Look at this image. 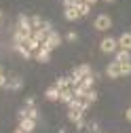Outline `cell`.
<instances>
[{
    "label": "cell",
    "instance_id": "cell-14",
    "mask_svg": "<svg viewBox=\"0 0 131 133\" xmlns=\"http://www.w3.org/2000/svg\"><path fill=\"white\" fill-rule=\"evenodd\" d=\"M44 95H47V99H51V102H59V89H57L55 85H53V87H49Z\"/></svg>",
    "mask_w": 131,
    "mask_h": 133
},
{
    "label": "cell",
    "instance_id": "cell-26",
    "mask_svg": "<svg viewBox=\"0 0 131 133\" xmlns=\"http://www.w3.org/2000/svg\"><path fill=\"white\" fill-rule=\"evenodd\" d=\"M42 30H44V32H53V23H51V21H44V23H42Z\"/></svg>",
    "mask_w": 131,
    "mask_h": 133
},
{
    "label": "cell",
    "instance_id": "cell-34",
    "mask_svg": "<svg viewBox=\"0 0 131 133\" xmlns=\"http://www.w3.org/2000/svg\"><path fill=\"white\" fill-rule=\"evenodd\" d=\"M0 17H2V11H0Z\"/></svg>",
    "mask_w": 131,
    "mask_h": 133
},
{
    "label": "cell",
    "instance_id": "cell-1",
    "mask_svg": "<svg viewBox=\"0 0 131 133\" xmlns=\"http://www.w3.org/2000/svg\"><path fill=\"white\" fill-rule=\"evenodd\" d=\"M93 25H95V30L106 32V30L112 28V17H110V15H106V13H102V15H97V17H95Z\"/></svg>",
    "mask_w": 131,
    "mask_h": 133
},
{
    "label": "cell",
    "instance_id": "cell-27",
    "mask_svg": "<svg viewBox=\"0 0 131 133\" xmlns=\"http://www.w3.org/2000/svg\"><path fill=\"white\" fill-rule=\"evenodd\" d=\"M17 116H19V118H28V106H25V108H21V110L17 112Z\"/></svg>",
    "mask_w": 131,
    "mask_h": 133
},
{
    "label": "cell",
    "instance_id": "cell-5",
    "mask_svg": "<svg viewBox=\"0 0 131 133\" xmlns=\"http://www.w3.org/2000/svg\"><path fill=\"white\" fill-rule=\"evenodd\" d=\"M32 57H34L38 63H47L49 59H51V51H49V49H44V46H40L38 51H34V53H32Z\"/></svg>",
    "mask_w": 131,
    "mask_h": 133
},
{
    "label": "cell",
    "instance_id": "cell-16",
    "mask_svg": "<svg viewBox=\"0 0 131 133\" xmlns=\"http://www.w3.org/2000/svg\"><path fill=\"white\" fill-rule=\"evenodd\" d=\"M30 23H32V30H40L42 23H44V19L40 17V15H32V17H30Z\"/></svg>",
    "mask_w": 131,
    "mask_h": 133
},
{
    "label": "cell",
    "instance_id": "cell-9",
    "mask_svg": "<svg viewBox=\"0 0 131 133\" xmlns=\"http://www.w3.org/2000/svg\"><path fill=\"white\" fill-rule=\"evenodd\" d=\"M83 114H85V112L78 110V108H68V121L76 125L78 121H83Z\"/></svg>",
    "mask_w": 131,
    "mask_h": 133
},
{
    "label": "cell",
    "instance_id": "cell-13",
    "mask_svg": "<svg viewBox=\"0 0 131 133\" xmlns=\"http://www.w3.org/2000/svg\"><path fill=\"white\" fill-rule=\"evenodd\" d=\"M15 51H17L23 59H32V51H30L25 44H15Z\"/></svg>",
    "mask_w": 131,
    "mask_h": 133
},
{
    "label": "cell",
    "instance_id": "cell-20",
    "mask_svg": "<svg viewBox=\"0 0 131 133\" xmlns=\"http://www.w3.org/2000/svg\"><path fill=\"white\" fill-rule=\"evenodd\" d=\"M25 46L30 49L32 53H34V51H38V49H40V42H38L36 38H32V36H30V38H28V42H25Z\"/></svg>",
    "mask_w": 131,
    "mask_h": 133
},
{
    "label": "cell",
    "instance_id": "cell-19",
    "mask_svg": "<svg viewBox=\"0 0 131 133\" xmlns=\"http://www.w3.org/2000/svg\"><path fill=\"white\" fill-rule=\"evenodd\" d=\"M6 87L9 89H13V91H19L23 85H21V78H11L9 82H6Z\"/></svg>",
    "mask_w": 131,
    "mask_h": 133
},
{
    "label": "cell",
    "instance_id": "cell-24",
    "mask_svg": "<svg viewBox=\"0 0 131 133\" xmlns=\"http://www.w3.org/2000/svg\"><path fill=\"white\" fill-rule=\"evenodd\" d=\"M28 118H38V108L36 106H28Z\"/></svg>",
    "mask_w": 131,
    "mask_h": 133
},
{
    "label": "cell",
    "instance_id": "cell-7",
    "mask_svg": "<svg viewBox=\"0 0 131 133\" xmlns=\"http://www.w3.org/2000/svg\"><path fill=\"white\" fill-rule=\"evenodd\" d=\"M19 129H23L25 133H34L36 121H34V118H19Z\"/></svg>",
    "mask_w": 131,
    "mask_h": 133
},
{
    "label": "cell",
    "instance_id": "cell-12",
    "mask_svg": "<svg viewBox=\"0 0 131 133\" xmlns=\"http://www.w3.org/2000/svg\"><path fill=\"white\" fill-rule=\"evenodd\" d=\"M116 63H125V61H131V51H125V49H119L116 51Z\"/></svg>",
    "mask_w": 131,
    "mask_h": 133
},
{
    "label": "cell",
    "instance_id": "cell-17",
    "mask_svg": "<svg viewBox=\"0 0 131 133\" xmlns=\"http://www.w3.org/2000/svg\"><path fill=\"white\" fill-rule=\"evenodd\" d=\"M47 36H49V32H44L42 28H40V30H34V32H32V38H36V40H38L40 44H42V42L47 40Z\"/></svg>",
    "mask_w": 131,
    "mask_h": 133
},
{
    "label": "cell",
    "instance_id": "cell-2",
    "mask_svg": "<svg viewBox=\"0 0 131 133\" xmlns=\"http://www.w3.org/2000/svg\"><path fill=\"white\" fill-rule=\"evenodd\" d=\"M61 44V36L57 34V32L53 30V32H49V36H47V40L40 44V46H44V49H49V51H53V49H57Z\"/></svg>",
    "mask_w": 131,
    "mask_h": 133
},
{
    "label": "cell",
    "instance_id": "cell-30",
    "mask_svg": "<svg viewBox=\"0 0 131 133\" xmlns=\"http://www.w3.org/2000/svg\"><path fill=\"white\" fill-rule=\"evenodd\" d=\"M25 106H34V97H28L25 99Z\"/></svg>",
    "mask_w": 131,
    "mask_h": 133
},
{
    "label": "cell",
    "instance_id": "cell-8",
    "mask_svg": "<svg viewBox=\"0 0 131 133\" xmlns=\"http://www.w3.org/2000/svg\"><path fill=\"white\" fill-rule=\"evenodd\" d=\"M63 17L68 19V21H76V19H80V13H78L76 4H74V6H66V9H63Z\"/></svg>",
    "mask_w": 131,
    "mask_h": 133
},
{
    "label": "cell",
    "instance_id": "cell-4",
    "mask_svg": "<svg viewBox=\"0 0 131 133\" xmlns=\"http://www.w3.org/2000/svg\"><path fill=\"white\" fill-rule=\"evenodd\" d=\"M17 30L19 32H25V34H30L32 36V23H30V17L28 15H19V21H17Z\"/></svg>",
    "mask_w": 131,
    "mask_h": 133
},
{
    "label": "cell",
    "instance_id": "cell-3",
    "mask_svg": "<svg viewBox=\"0 0 131 133\" xmlns=\"http://www.w3.org/2000/svg\"><path fill=\"white\" fill-rule=\"evenodd\" d=\"M116 46H119V42H116V38H112V36H106L102 42H100V51L102 53H116Z\"/></svg>",
    "mask_w": 131,
    "mask_h": 133
},
{
    "label": "cell",
    "instance_id": "cell-35",
    "mask_svg": "<svg viewBox=\"0 0 131 133\" xmlns=\"http://www.w3.org/2000/svg\"><path fill=\"white\" fill-rule=\"evenodd\" d=\"M0 74H2V68H0Z\"/></svg>",
    "mask_w": 131,
    "mask_h": 133
},
{
    "label": "cell",
    "instance_id": "cell-25",
    "mask_svg": "<svg viewBox=\"0 0 131 133\" xmlns=\"http://www.w3.org/2000/svg\"><path fill=\"white\" fill-rule=\"evenodd\" d=\"M78 38V34H76V32H68V34H66V40H70V42H74Z\"/></svg>",
    "mask_w": 131,
    "mask_h": 133
},
{
    "label": "cell",
    "instance_id": "cell-21",
    "mask_svg": "<svg viewBox=\"0 0 131 133\" xmlns=\"http://www.w3.org/2000/svg\"><path fill=\"white\" fill-rule=\"evenodd\" d=\"M119 70H121V76H129V74H131V61L119 63Z\"/></svg>",
    "mask_w": 131,
    "mask_h": 133
},
{
    "label": "cell",
    "instance_id": "cell-29",
    "mask_svg": "<svg viewBox=\"0 0 131 133\" xmlns=\"http://www.w3.org/2000/svg\"><path fill=\"white\" fill-rule=\"evenodd\" d=\"M125 118L131 123V108H127V112H125Z\"/></svg>",
    "mask_w": 131,
    "mask_h": 133
},
{
    "label": "cell",
    "instance_id": "cell-11",
    "mask_svg": "<svg viewBox=\"0 0 131 133\" xmlns=\"http://www.w3.org/2000/svg\"><path fill=\"white\" fill-rule=\"evenodd\" d=\"M72 99H74L72 87H68V89H61V91H59V102H63V104H70Z\"/></svg>",
    "mask_w": 131,
    "mask_h": 133
},
{
    "label": "cell",
    "instance_id": "cell-23",
    "mask_svg": "<svg viewBox=\"0 0 131 133\" xmlns=\"http://www.w3.org/2000/svg\"><path fill=\"white\" fill-rule=\"evenodd\" d=\"M95 99H97V93H95L93 89H91V91H87V95H85V102H87L89 106H91V104L95 102Z\"/></svg>",
    "mask_w": 131,
    "mask_h": 133
},
{
    "label": "cell",
    "instance_id": "cell-10",
    "mask_svg": "<svg viewBox=\"0 0 131 133\" xmlns=\"http://www.w3.org/2000/svg\"><path fill=\"white\" fill-rule=\"evenodd\" d=\"M106 74H108L110 78H119V76H121V70H119V63H116V61H112V63H108V65H106Z\"/></svg>",
    "mask_w": 131,
    "mask_h": 133
},
{
    "label": "cell",
    "instance_id": "cell-18",
    "mask_svg": "<svg viewBox=\"0 0 131 133\" xmlns=\"http://www.w3.org/2000/svg\"><path fill=\"white\" fill-rule=\"evenodd\" d=\"M76 9H78V13H80V17H85V15H89V13H91V4L83 2V0H80V2L76 4Z\"/></svg>",
    "mask_w": 131,
    "mask_h": 133
},
{
    "label": "cell",
    "instance_id": "cell-32",
    "mask_svg": "<svg viewBox=\"0 0 131 133\" xmlns=\"http://www.w3.org/2000/svg\"><path fill=\"white\" fill-rule=\"evenodd\" d=\"M15 133H25V131H23V129H19V127H17V129H15Z\"/></svg>",
    "mask_w": 131,
    "mask_h": 133
},
{
    "label": "cell",
    "instance_id": "cell-33",
    "mask_svg": "<svg viewBox=\"0 0 131 133\" xmlns=\"http://www.w3.org/2000/svg\"><path fill=\"white\" fill-rule=\"evenodd\" d=\"M104 2H114V0H104Z\"/></svg>",
    "mask_w": 131,
    "mask_h": 133
},
{
    "label": "cell",
    "instance_id": "cell-15",
    "mask_svg": "<svg viewBox=\"0 0 131 133\" xmlns=\"http://www.w3.org/2000/svg\"><path fill=\"white\" fill-rule=\"evenodd\" d=\"M28 38H30V34L15 30V44H25V42H28Z\"/></svg>",
    "mask_w": 131,
    "mask_h": 133
},
{
    "label": "cell",
    "instance_id": "cell-31",
    "mask_svg": "<svg viewBox=\"0 0 131 133\" xmlns=\"http://www.w3.org/2000/svg\"><path fill=\"white\" fill-rule=\"evenodd\" d=\"M83 2H87V4H95L97 0H83Z\"/></svg>",
    "mask_w": 131,
    "mask_h": 133
},
{
    "label": "cell",
    "instance_id": "cell-22",
    "mask_svg": "<svg viewBox=\"0 0 131 133\" xmlns=\"http://www.w3.org/2000/svg\"><path fill=\"white\" fill-rule=\"evenodd\" d=\"M93 82H95V74H87L83 78V85H87L89 89H93Z\"/></svg>",
    "mask_w": 131,
    "mask_h": 133
},
{
    "label": "cell",
    "instance_id": "cell-28",
    "mask_svg": "<svg viewBox=\"0 0 131 133\" xmlns=\"http://www.w3.org/2000/svg\"><path fill=\"white\" fill-rule=\"evenodd\" d=\"M6 82H9L6 76H4V74H0V87H6Z\"/></svg>",
    "mask_w": 131,
    "mask_h": 133
},
{
    "label": "cell",
    "instance_id": "cell-6",
    "mask_svg": "<svg viewBox=\"0 0 131 133\" xmlns=\"http://www.w3.org/2000/svg\"><path fill=\"white\" fill-rule=\"evenodd\" d=\"M119 49H125V51H131V32H123L119 36Z\"/></svg>",
    "mask_w": 131,
    "mask_h": 133
}]
</instances>
